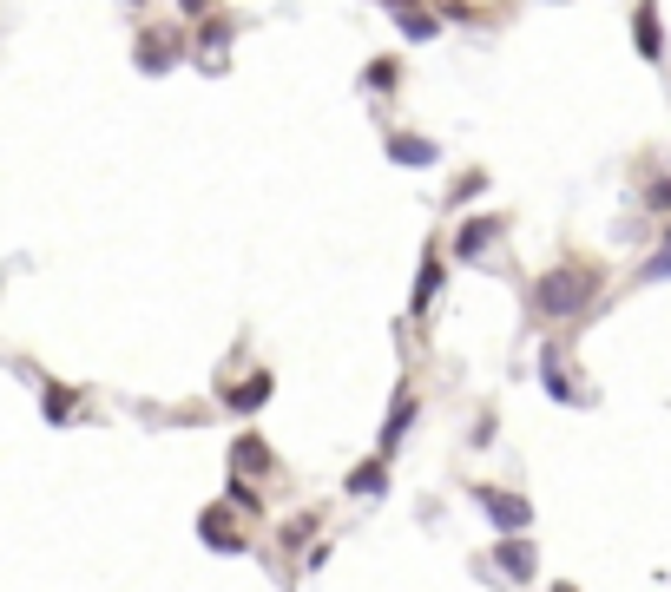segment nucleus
<instances>
[{"label":"nucleus","instance_id":"20","mask_svg":"<svg viewBox=\"0 0 671 592\" xmlns=\"http://www.w3.org/2000/svg\"><path fill=\"white\" fill-rule=\"evenodd\" d=\"M658 277H671V244H665V250H658L652 264H645V283H658Z\"/></svg>","mask_w":671,"mask_h":592},{"label":"nucleus","instance_id":"6","mask_svg":"<svg viewBox=\"0 0 671 592\" xmlns=\"http://www.w3.org/2000/svg\"><path fill=\"white\" fill-rule=\"evenodd\" d=\"M277 395V375L270 369H257V375H244L237 389H224V408H237V415H257V408Z\"/></svg>","mask_w":671,"mask_h":592},{"label":"nucleus","instance_id":"7","mask_svg":"<svg viewBox=\"0 0 671 592\" xmlns=\"http://www.w3.org/2000/svg\"><path fill=\"white\" fill-rule=\"evenodd\" d=\"M198 533H204V546H218V553H244V533H237L231 507H204Z\"/></svg>","mask_w":671,"mask_h":592},{"label":"nucleus","instance_id":"22","mask_svg":"<svg viewBox=\"0 0 671 592\" xmlns=\"http://www.w3.org/2000/svg\"><path fill=\"white\" fill-rule=\"evenodd\" d=\"M553 592H579V586H553Z\"/></svg>","mask_w":671,"mask_h":592},{"label":"nucleus","instance_id":"16","mask_svg":"<svg viewBox=\"0 0 671 592\" xmlns=\"http://www.w3.org/2000/svg\"><path fill=\"white\" fill-rule=\"evenodd\" d=\"M139 66H145V73H165V66H172V47L145 33V40H139Z\"/></svg>","mask_w":671,"mask_h":592},{"label":"nucleus","instance_id":"4","mask_svg":"<svg viewBox=\"0 0 671 592\" xmlns=\"http://www.w3.org/2000/svg\"><path fill=\"white\" fill-rule=\"evenodd\" d=\"M415 408H422V402H415V389H402V395L389 402V421H382V435H375V454H382V461H389V454L408 441V421H415Z\"/></svg>","mask_w":671,"mask_h":592},{"label":"nucleus","instance_id":"3","mask_svg":"<svg viewBox=\"0 0 671 592\" xmlns=\"http://www.w3.org/2000/svg\"><path fill=\"white\" fill-rule=\"evenodd\" d=\"M494 566L507 579H520V586H533V573H540V553H533V540H520V533H500L494 540Z\"/></svg>","mask_w":671,"mask_h":592},{"label":"nucleus","instance_id":"18","mask_svg":"<svg viewBox=\"0 0 671 592\" xmlns=\"http://www.w3.org/2000/svg\"><path fill=\"white\" fill-rule=\"evenodd\" d=\"M310 533H316V514H297V520H290V527H283V546H303V540H310Z\"/></svg>","mask_w":671,"mask_h":592},{"label":"nucleus","instance_id":"19","mask_svg":"<svg viewBox=\"0 0 671 592\" xmlns=\"http://www.w3.org/2000/svg\"><path fill=\"white\" fill-rule=\"evenodd\" d=\"M645 204H652V211H671V178H658V185L645 191Z\"/></svg>","mask_w":671,"mask_h":592},{"label":"nucleus","instance_id":"21","mask_svg":"<svg viewBox=\"0 0 671 592\" xmlns=\"http://www.w3.org/2000/svg\"><path fill=\"white\" fill-rule=\"evenodd\" d=\"M369 86H395V60H375L369 66Z\"/></svg>","mask_w":671,"mask_h":592},{"label":"nucleus","instance_id":"10","mask_svg":"<svg viewBox=\"0 0 671 592\" xmlns=\"http://www.w3.org/2000/svg\"><path fill=\"white\" fill-rule=\"evenodd\" d=\"M395 27H402L408 40H435V27H441V20H435V14H422L415 0H395Z\"/></svg>","mask_w":671,"mask_h":592},{"label":"nucleus","instance_id":"2","mask_svg":"<svg viewBox=\"0 0 671 592\" xmlns=\"http://www.w3.org/2000/svg\"><path fill=\"white\" fill-rule=\"evenodd\" d=\"M474 507H481V514L494 520L500 533H527V527H533V500H527V494H514V487L481 481V487H474Z\"/></svg>","mask_w":671,"mask_h":592},{"label":"nucleus","instance_id":"1","mask_svg":"<svg viewBox=\"0 0 671 592\" xmlns=\"http://www.w3.org/2000/svg\"><path fill=\"white\" fill-rule=\"evenodd\" d=\"M599 296V270H586V264H560V270H547V277L533 283V310L540 316H553V323H566V316H579L586 303Z\"/></svg>","mask_w":671,"mask_h":592},{"label":"nucleus","instance_id":"15","mask_svg":"<svg viewBox=\"0 0 671 592\" xmlns=\"http://www.w3.org/2000/svg\"><path fill=\"white\" fill-rule=\"evenodd\" d=\"M40 408H47V421H66V415H73V389L47 382V389H40Z\"/></svg>","mask_w":671,"mask_h":592},{"label":"nucleus","instance_id":"14","mask_svg":"<svg viewBox=\"0 0 671 592\" xmlns=\"http://www.w3.org/2000/svg\"><path fill=\"white\" fill-rule=\"evenodd\" d=\"M435 290H441V257H422V277H415V316L435 303Z\"/></svg>","mask_w":671,"mask_h":592},{"label":"nucleus","instance_id":"8","mask_svg":"<svg viewBox=\"0 0 671 592\" xmlns=\"http://www.w3.org/2000/svg\"><path fill=\"white\" fill-rule=\"evenodd\" d=\"M494 237H500V218H468L461 231H454V257H481Z\"/></svg>","mask_w":671,"mask_h":592},{"label":"nucleus","instance_id":"11","mask_svg":"<svg viewBox=\"0 0 671 592\" xmlns=\"http://www.w3.org/2000/svg\"><path fill=\"white\" fill-rule=\"evenodd\" d=\"M349 494H382V487H389V461H382V454H375V461H362V468H349Z\"/></svg>","mask_w":671,"mask_h":592},{"label":"nucleus","instance_id":"9","mask_svg":"<svg viewBox=\"0 0 671 592\" xmlns=\"http://www.w3.org/2000/svg\"><path fill=\"white\" fill-rule=\"evenodd\" d=\"M389 158H395V165H435V139H415V132H395V139H389Z\"/></svg>","mask_w":671,"mask_h":592},{"label":"nucleus","instance_id":"5","mask_svg":"<svg viewBox=\"0 0 671 592\" xmlns=\"http://www.w3.org/2000/svg\"><path fill=\"white\" fill-rule=\"evenodd\" d=\"M231 474H237V481H250V474H264V481H270V474H277V454H270L257 435H237L231 441Z\"/></svg>","mask_w":671,"mask_h":592},{"label":"nucleus","instance_id":"12","mask_svg":"<svg viewBox=\"0 0 671 592\" xmlns=\"http://www.w3.org/2000/svg\"><path fill=\"white\" fill-rule=\"evenodd\" d=\"M632 33H639V53L645 60H665V33H658V20H652V7H639V14H632Z\"/></svg>","mask_w":671,"mask_h":592},{"label":"nucleus","instance_id":"17","mask_svg":"<svg viewBox=\"0 0 671 592\" xmlns=\"http://www.w3.org/2000/svg\"><path fill=\"white\" fill-rule=\"evenodd\" d=\"M224 487H231V494H224V500H231V507H244V514H257V507H264V494H257V487H250V481H237V474H231V481H224Z\"/></svg>","mask_w":671,"mask_h":592},{"label":"nucleus","instance_id":"13","mask_svg":"<svg viewBox=\"0 0 671 592\" xmlns=\"http://www.w3.org/2000/svg\"><path fill=\"white\" fill-rule=\"evenodd\" d=\"M540 375H547V395H553V402H579V389H573V375L560 369V356H553V349H547V356H540Z\"/></svg>","mask_w":671,"mask_h":592}]
</instances>
